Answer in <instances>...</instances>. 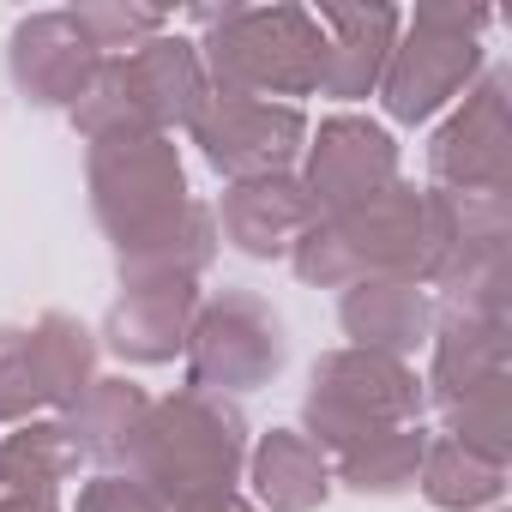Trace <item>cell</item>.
<instances>
[{
	"mask_svg": "<svg viewBox=\"0 0 512 512\" xmlns=\"http://www.w3.org/2000/svg\"><path fill=\"white\" fill-rule=\"evenodd\" d=\"M79 470V452L61 416H37L0 434V506L13 500H55V488Z\"/></svg>",
	"mask_w": 512,
	"mask_h": 512,
	"instance_id": "21",
	"label": "cell"
},
{
	"mask_svg": "<svg viewBox=\"0 0 512 512\" xmlns=\"http://www.w3.org/2000/svg\"><path fill=\"white\" fill-rule=\"evenodd\" d=\"M0 512H61L55 500H13V506H0Z\"/></svg>",
	"mask_w": 512,
	"mask_h": 512,
	"instance_id": "30",
	"label": "cell"
},
{
	"mask_svg": "<svg viewBox=\"0 0 512 512\" xmlns=\"http://www.w3.org/2000/svg\"><path fill=\"white\" fill-rule=\"evenodd\" d=\"M416 488H422V500L434 512H482V506H494L506 494V464L458 446L452 434H428Z\"/></svg>",
	"mask_w": 512,
	"mask_h": 512,
	"instance_id": "23",
	"label": "cell"
},
{
	"mask_svg": "<svg viewBox=\"0 0 512 512\" xmlns=\"http://www.w3.org/2000/svg\"><path fill=\"white\" fill-rule=\"evenodd\" d=\"M326 49H320V91L332 103H362L380 91L386 61L398 49L404 13L398 7H320L314 13Z\"/></svg>",
	"mask_w": 512,
	"mask_h": 512,
	"instance_id": "13",
	"label": "cell"
},
{
	"mask_svg": "<svg viewBox=\"0 0 512 512\" xmlns=\"http://www.w3.org/2000/svg\"><path fill=\"white\" fill-rule=\"evenodd\" d=\"M428 350H434V368H428L422 392H428V404L440 410V404H452L458 392H470V386L506 374V320H458V314H434V338H428Z\"/></svg>",
	"mask_w": 512,
	"mask_h": 512,
	"instance_id": "20",
	"label": "cell"
},
{
	"mask_svg": "<svg viewBox=\"0 0 512 512\" xmlns=\"http://www.w3.org/2000/svg\"><path fill=\"white\" fill-rule=\"evenodd\" d=\"M422 452H428V428L422 422L416 428H386V434L338 452V476L332 482H344L350 494H380V500L386 494H410L416 476H422Z\"/></svg>",
	"mask_w": 512,
	"mask_h": 512,
	"instance_id": "24",
	"label": "cell"
},
{
	"mask_svg": "<svg viewBox=\"0 0 512 512\" xmlns=\"http://www.w3.org/2000/svg\"><path fill=\"white\" fill-rule=\"evenodd\" d=\"M37 410H43V386H37V362H31V332L0 326V428L37 422Z\"/></svg>",
	"mask_w": 512,
	"mask_h": 512,
	"instance_id": "27",
	"label": "cell"
},
{
	"mask_svg": "<svg viewBox=\"0 0 512 512\" xmlns=\"http://www.w3.org/2000/svg\"><path fill=\"white\" fill-rule=\"evenodd\" d=\"M73 512H169V506H163L139 476H127V470H103V476H91V482L79 488Z\"/></svg>",
	"mask_w": 512,
	"mask_h": 512,
	"instance_id": "28",
	"label": "cell"
},
{
	"mask_svg": "<svg viewBox=\"0 0 512 512\" xmlns=\"http://www.w3.org/2000/svg\"><path fill=\"white\" fill-rule=\"evenodd\" d=\"M181 512H260V506L241 500V494H217V500H199V506H181Z\"/></svg>",
	"mask_w": 512,
	"mask_h": 512,
	"instance_id": "29",
	"label": "cell"
},
{
	"mask_svg": "<svg viewBox=\"0 0 512 512\" xmlns=\"http://www.w3.org/2000/svg\"><path fill=\"white\" fill-rule=\"evenodd\" d=\"M428 410V392L410 362L380 356V350H326L308 368V398H302V434L320 452H350L386 428H416Z\"/></svg>",
	"mask_w": 512,
	"mask_h": 512,
	"instance_id": "4",
	"label": "cell"
},
{
	"mask_svg": "<svg viewBox=\"0 0 512 512\" xmlns=\"http://www.w3.org/2000/svg\"><path fill=\"white\" fill-rule=\"evenodd\" d=\"M193 314H199V284H127L97 344H109L133 368H163L187 350Z\"/></svg>",
	"mask_w": 512,
	"mask_h": 512,
	"instance_id": "14",
	"label": "cell"
},
{
	"mask_svg": "<svg viewBox=\"0 0 512 512\" xmlns=\"http://www.w3.org/2000/svg\"><path fill=\"white\" fill-rule=\"evenodd\" d=\"M290 266L314 290H350L362 278H404V284L428 290L440 272V235H434L428 187L392 181L350 211L314 217L308 235L290 247Z\"/></svg>",
	"mask_w": 512,
	"mask_h": 512,
	"instance_id": "1",
	"label": "cell"
},
{
	"mask_svg": "<svg viewBox=\"0 0 512 512\" xmlns=\"http://www.w3.org/2000/svg\"><path fill=\"white\" fill-rule=\"evenodd\" d=\"M211 217H217V241H229L247 260H290V247L314 223V205L290 169V175H260V181H229Z\"/></svg>",
	"mask_w": 512,
	"mask_h": 512,
	"instance_id": "12",
	"label": "cell"
},
{
	"mask_svg": "<svg viewBox=\"0 0 512 512\" xmlns=\"http://www.w3.org/2000/svg\"><path fill=\"white\" fill-rule=\"evenodd\" d=\"M187 133L223 181L290 175L296 157L308 151V115L296 103H260V97H211Z\"/></svg>",
	"mask_w": 512,
	"mask_h": 512,
	"instance_id": "9",
	"label": "cell"
},
{
	"mask_svg": "<svg viewBox=\"0 0 512 512\" xmlns=\"http://www.w3.org/2000/svg\"><path fill=\"white\" fill-rule=\"evenodd\" d=\"M31 332V362H37V386H43V410H73L79 392L97 380V332L79 326L73 314H43L25 326Z\"/></svg>",
	"mask_w": 512,
	"mask_h": 512,
	"instance_id": "22",
	"label": "cell"
},
{
	"mask_svg": "<svg viewBox=\"0 0 512 512\" xmlns=\"http://www.w3.org/2000/svg\"><path fill=\"white\" fill-rule=\"evenodd\" d=\"M217 217L211 205L187 199L175 217H163L157 229H145L139 241L115 247V272H121V290L127 284H199V272H211L217 260Z\"/></svg>",
	"mask_w": 512,
	"mask_h": 512,
	"instance_id": "16",
	"label": "cell"
},
{
	"mask_svg": "<svg viewBox=\"0 0 512 512\" xmlns=\"http://www.w3.org/2000/svg\"><path fill=\"white\" fill-rule=\"evenodd\" d=\"M440 422H446L440 434H452L458 446L506 464V452H512V434H506V374H494V380L458 392L452 404H440Z\"/></svg>",
	"mask_w": 512,
	"mask_h": 512,
	"instance_id": "25",
	"label": "cell"
},
{
	"mask_svg": "<svg viewBox=\"0 0 512 512\" xmlns=\"http://www.w3.org/2000/svg\"><path fill=\"white\" fill-rule=\"evenodd\" d=\"M181 356H187V386H199V392H217V398L260 392L290 362L284 314L253 290H223V296L199 302Z\"/></svg>",
	"mask_w": 512,
	"mask_h": 512,
	"instance_id": "6",
	"label": "cell"
},
{
	"mask_svg": "<svg viewBox=\"0 0 512 512\" xmlns=\"http://www.w3.org/2000/svg\"><path fill=\"white\" fill-rule=\"evenodd\" d=\"M103 55L73 25V13H31L7 37V73L31 109H73Z\"/></svg>",
	"mask_w": 512,
	"mask_h": 512,
	"instance_id": "11",
	"label": "cell"
},
{
	"mask_svg": "<svg viewBox=\"0 0 512 512\" xmlns=\"http://www.w3.org/2000/svg\"><path fill=\"white\" fill-rule=\"evenodd\" d=\"M121 67H127V79H133V91H139V103H145V115H151L157 133L193 127L199 109L211 103V85H205L193 37H169L163 31V37L139 43L133 55H121Z\"/></svg>",
	"mask_w": 512,
	"mask_h": 512,
	"instance_id": "18",
	"label": "cell"
},
{
	"mask_svg": "<svg viewBox=\"0 0 512 512\" xmlns=\"http://www.w3.org/2000/svg\"><path fill=\"white\" fill-rule=\"evenodd\" d=\"M67 13L91 37L97 55H133L139 43L169 31V13H157V7H67Z\"/></svg>",
	"mask_w": 512,
	"mask_h": 512,
	"instance_id": "26",
	"label": "cell"
},
{
	"mask_svg": "<svg viewBox=\"0 0 512 512\" xmlns=\"http://www.w3.org/2000/svg\"><path fill=\"white\" fill-rule=\"evenodd\" d=\"M145 416H151V392H145V386H133L127 374H115V380L97 374V380L79 392V404L61 410V428H67L73 452L91 458L97 470H127Z\"/></svg>",
	"mask_w": 512,
	"mask_h": 512,
	"instance_id": "19",
	"label": "cell"
},
{
	"mask_svg": "<svg viewBox=\"0 0 512 512\" xmlns=\"http://www.w3.org/2000/svg\"><path fill=\"white\" fill-rule=\"evenodd\" d=\"M205 31L199 67L211 97H260V103H290L320 91V25L308 7H211L193 13Z\"/></svg>",
	"mask_w": 512,
	"mask_h": 512,
	"instance_id": "3",
	"label": "cell"
},
{
	"mask_svg": "<svg viewBox=\"0 0 512 512\" xmlns=\"http://www.w3.org/2000/svg\"><path fill=\"white\" fill-rule=\"evenodd\" d=\"M512 79L482 67L458 109L428 139V175L440 193H506L512 187Z\"/></svg>",
	"mask_w": 512,
	"mask_h": 512,
	"instance_id": "8",
	"label": "cell"
},
{
	"mask_svg": "<svg viewBox=\"0 0 512 512\" xmlns=\"http://www.w3.org/2000/svg\"><path fill=\"white\" fill-rule=\"evenodd\" d=\"M85 187H91V211H97V223L115 247L139 241L145 229H157L163 217H175L193 199L181 151H175L169 133L91 145L85 151Z\"/></svg>",
	"mask_w": 512,
	"mask_h": 512,
	"instance_id": "7",
	"label": "cell"
},
{
	"mask_svg": "<svg viewBox=\"0 0 512 512\" xmlns=\"http://www.w3.org/2000/svg\"><path fill=\"white\" fill-rule=\"evenodd\" d=\"M241 470H247V416L235 410V398L199 386H175L169 398H151L127 476H139L169 512L235 494Z\"/></svg>",
	"mask_w": 512,
	"mask_h": 512,
	"instance_id": "2",
	"label": "cell"
},
{
	"mask_svg": "<svg viewBox=\"0 0 512 512\" xmlns=\"http://www.w3.org/2000/svg\"><path fill=\"white\" fill-rule=\"evenodd\" d=\"M338 326L350 332L356 350L410 362L434 338V296L404 278H362V284L338 290Z\"/></svg>",
	"mask_w": 512,
	"mask_h": 512,
	"instance_id": "15",
	"label": "cell"
},
{
	"mask_svg": "<svg viewBox=\"0 0 512 512\" xmlns=\"http://www.w3.org/2000/svg\"><path fill=\"white\" fill-rule=\"evenodd\" d=\"M482 31L488 13L464 0H428L398 31V49L380 79V103L398 127L434 121L446 103H458L482 73Z\"/></svg>",
	"mask_w": 512,
	"mask_h": 512,
	"instance_id": "5",
	"label": "cell"
},
{
	"mask_svg": "<svg viewBox=\"0 0 512 512\" xmlns=\"http://www.w3.org/2000/svg\"><path fill=\"white\" fill-rule=\"evenodd\" d=\"M247 488L260 512H320L332 494V464L302 428H272L247 446Z\"/></svg>",
	"mask_w": 512,
	"mask_h": 512,
	"instance_id": "17",
	"label": "cell"
},
{
	"mask_svg": "<svg viewBox=\"0 0 512 512\" xmlns=\"http://www.w3.org/2000/svg\"><path fill=\"white\" fill-rule=\"evenodd\" d=\"M302 193L314 205V217H332V211H350L362 199H374L380 187L398 181V139L368 121V115H332L320 121V133H308V151H302Z\"/></svg>",
	"mask_w": 512,
	"mask_h": 512,
	"instance_id": "10",
	"label": "cell"
}]
</instances>
